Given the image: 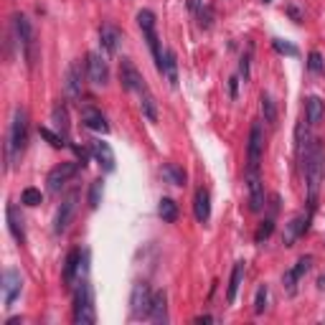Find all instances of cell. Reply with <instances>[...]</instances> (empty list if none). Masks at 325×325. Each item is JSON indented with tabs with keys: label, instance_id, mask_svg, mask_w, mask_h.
Returning <instances> with one entry per match:
<instances>
[{
	"label": "cell",
	"instance_id": "cell-1",
	"mask_svg": "<svg viewBox=\"0 0 325 325\" xmlns=\"http://www.w3.org/2000/svg\"><path fill=\"white\" fill-rule=\"evenodd\" d=\"M302 157V173H305V191H307V209L315 211L317 206V196L325 176V157H322V145L317 140H310Z\"/></svg>",
	"mask_w": 325,
	"mask_h": 325
},
{
	"label": "cell",
	"instance_id": "cell-2",
	"mask_svg": "<svg viewBox=\"0 0 325 325\" xmlns=\"http://www.w3.org/2000/svg\"><path fill=\"white\" fill-rule=\"evenodd\" d=\"M26 145H28V114H26L23 107H16L13 122H11V132H8V142H6L8 166H16V162L21 160Z\"/></svg>",
	"mask_w": 325,
	"mask_h": 325
},
{
	"label": "cell",
	"instance_id": "cell-3",
	"mask_svg": "<svg viewBox=\"0 0 325 325\" xmlns=\"http://www.w3.org/2000/svg\"><path fill=\"white\" fill-rule=\"evenodd\" d=\"M74 322L76 325H94L97 312H94V295L89 282H81L74 292Z\"/></svg>",
	"mask_w": 325,
	"mask_h": 325
},
{
	"label": "cell",
	"instance_id": "cell-4",
	"mask_svg": "<svg viewBox=\"0 0 325 325\" xmlns=\"http://www.w3.org/2000/svg\"><path fill=\"white\" fill-rule=\"evenodd\" d=\"M13 26H16L18 41H21V46H23L26 64L33 69V66L38 64V41H36V31H33L31 21H28L23 13H16V18H13Z\"/></svg>",
	"mask_w": 325,
	"mask_h": 325
},
{
	"label": "cell",
	"instance_id": "cell-5",
	"mask_svg": "<svg viewBox=\"0 0 325 325\" xmlns=\"http://www.w3.org/2000/svg\"><path fill=\"white\" fill-rule=\"evenodd\" d=\"M137 26H140V31H142L145 41H147V49H150V54L155 59L157 71L162 74V51H160V41H157V33H155V13L152 11H140L137 13Z\"/></svg>",
	"mask_w": 325,
	"mask_h": 325
},
{
	"label": "cell",
	"instance_id": "cell-6",
	"mask_svg": "<svg viewBox=\"0 0 325 325\" xmlns=\"http://www.w3.org/2000/svg\"><path fill=\"white\" fill-rule=\"evenodd\" d=\"M150 305H152V290L147 282H135L132 295H130V312L132 320H142L150 315Z\"/></svg>",
	"mask_w": 325,
	"mask_h": 325
},
{
	"label": "cell",
	"instance_id": "cell-7",
	"mask_svg": "<svg viewBox=\"0 0 325 325\" xmlns=\"http://www.w3.org/2000/svg\"><path fill=\"white\" fill-rule=\"evenodd\" d=\"M262 150H264V127L262 122H252L249 142H247V171H259Z\"/></svg>",
	"mask_w": 325,
	"mask_h": 325
},
{
	"label": "cell",
	"instance_id": "cell-8",
	"mask_svg": "<svg viewBox=\"0 0 325 325\" xmlns=\"http://www.w3.org/2000/svg\"><path fill=\"white\" fill-rule=\"evenodd\" d=\"M76 206H79V191H71L56 211V219H54V234H64L71 221H74V214H76Z\"/></svg>",
	"mask_w": 325,
	"mask_h": 325
},
{
	"label": "cell",
	"instance_id": "cell-9",
	"mask_svg": "<svg viewBox=\"0 0 325 325\" xmlns=\"http://www.w3.org/2000/svg\"><path fill=\"white\" fill-rule=\"evenodd\" d=\"M64 87H66V97L71 102L81 99V92H84V66H81V61H71L69 64Z\"/></svg>",
	"mask_w": 325,
	"mask_h": 325
},
{
	"label": "cell",
	"instance_id": "cell-10",
	"mask_svg": "<svg viewBox=\"0 0 325 325\" xmlns=\"http://www.w3.org/2000/svg\"><path fill=\"white\" fill-rule=\"evenodd\" d=\"M23 290V277L16 267H8L3 272V307H13V302L21 297Z\"/></svg>",
	"mask_w": 325,
	"mask_h": 325
},
{
	"label": "cell",
	"instance_id": "cell-11",
	"mask_svg": "<svg viewBox=\"0 0 325 325\" xmlns=\"http://www.w3.org/2000/svg\"><path fill=\"white\" fill-rule=\"evenodd\" d=\"M79 166H81V162H61V166L51 168V173H49V178H46L49 191H51V193H59V191L79 173Z\"/></svg>",
	"mask_w": 325,
	"mask_h": 325
},
{
	"label": "cell",
	"instance_id": "cell-12",
	"mask_svg": "<svg viewBox=\"0 0 325 325\" xmlns=\"http://www.w3.org/2000/svg\"><path fill=\"white\" fill-rule=\"evenodd\" d=\"M87 74H89V81L94 87H104L109 81V69H107V61H104L102 54L92 51L87 56Z\"/></svg>",
	"mask_w": 325,
	"mask_h": 325
},
{
	"label": "cell",
	"instance_id": "cell-13",
	"mask_svg": "<svg viewBox=\"0 0 325 325\" xmlns=\"http://www.w3.org/2000/svg\"><path fill=\"white\" fill-rule=\"evenodd\" d=\"M119 81H122V87H125L127 92H140L145 87L142 74L137 71V66L130 59H122L119 61Z\"/></svg>",
	"mask_w": 325,
	"mask_h": 325
},
{
	"label": "cell",
	"instance_id": "cell-14",
	"mask_svg": "<svg viewBox=\"0 0 325 325\" xmlns=\"http://www.w3.org/2000/svg\"><path fill=\"white\" fill-rule=\"evenodd\" d=\"M310 267H312V257H300L297 264H295L292 269L284 272L282 284H284V290H287V295H295V292H297V282L310 272Z\"/></svg>",
	"mask_w": 325,
	"mask_h": 325
},
{
	"label": "cell",
	"instance_id": "cell-15",
	"mask_svg": "<svg viewBox=\"0 0 325 325\" xmlns=\"http://www.w3.org/2000/svg\"><path fill=\"white\" fill-rule=\"evenodd\" d=\"M247 188H249V209L262 211L264 209V183L259 171H247Z\"/></svg>",
	"mask_w": 325,
	"mask_h": 325
},
{
	"label": "cell",
	"instance_id": "cell-16",
	"mask_svg": "<svg viewBox=\"0 0 325 325\" xmlns=\"http://www.w3.org/2000/svg\"><path fill=\"white\" fill-rule=\"evenodd\" d=\"M147 320H152L155 325H166L168 322V295H166V290L152 292V305H150Z\"/></svg>",
	"mask_w": 325,
	"mask_h": 325
},
{
	"label": "cell",
	"instance_id": "cell-17",
	"mask_svg": "<svg viewBox=\"0 0 325 325\" xmlns=\"http://www.w3.org/2000/svg\"><path fill=\"white\" fill-rule=\"evenodd\" d=\"M193 214H196L198 224H206L211 219V196H209L206 188L196 191V196H193Z\"/></svg>",
	"mask_w": 325,
	"mask_h": 325
},
{
	"label": "cell",
	"instance_id": "cell-18",
	"mask_svg": "<svg viewBox=\"0 0 325 325\" xmlns=\"http://www.w3.org/2000/svg\"><path fill=\"white\" fill-rule=\"evenodd\" d=\"M81 122L92 130V132H109V125H107V117L97 109V107H84L81 109Z\"/></svg>",
	"mask_w": 325,
	"mask_h": 325
},
{
	"label": "cell",
	"instance_id": "cell-19",
	"mask_svg": "<svg viewBox=\"0 0 325 325\" xmlns=\"http://www.w3.org/2000/svg\"><path fill=\"white\" fill-rule=\"evenodd\" d=\"M89 150H92L94 160L99 162V166H102L107 173H112V171H114V152H112V147H109L107 142H102V140H94Z\"/></svg>",
	"mask_w": 325,
	"mask_h": 325
},
{
	"label": "cell",
	"instance_id": "cell-20",
	"mask_svg": "<svg viewBox=\"0 0 325 325\" xmlns=\"http://www.w3.org/2000/svg\"><path fill=\"white\" fill-rule=\"evenodd\" d=\"M119 41H122V33L117 31V26L102 23V28H99V44H102V49H104L107 54H114V51H117Z\"/></svg>",
	"mask_w": 325,
	"mask_h": 325
},
{
	"label": "cell",
	"instance_id": "cell-21",
	"mask_svg": "<svg viewBox=\"0 0 325 325\" xmlns=\"http://www.w3.org/2000/svg\"><path fill=\"white\" fill-rule=\"evenodd\" d=\"M6 216H8V229H11L13 239H16L18 244H23V241H26V226H23V216H21V211L16 209V203H8Z\"/></svg>",
	"mask_w": 325,
	"mask_h": 325
},
{
	"label": "cell",
	"instance_id": "cell-22",
	"mask_svg": "<svg viewBox=\"0 0 325 325\" xmlns=\"http://www.w3.org/2000/svg\"><path fill=\"white\" fill-rule=\"evenodd\" d=\"M81 249H71L69 257H66V264H64V284L66 287H71L74 279H76V272L81 269Z\"/></svg>",
	"mask_w": 325,
	"mask_h": 325
},
{
	"label": "cell",
	"instance_id": "cell-23",
	"mask_svg": "<svg viewBox=\"0 0 325 325\" xmlns=\"http://www.w3.org/2000/svg\"><path fill=\"white\" fill-rule=\"evenodd\" d=\"M162 76L171 87H178V61H176V51H166L162 54Z\"/></svg>",
	"mask_w": 325,
	"mask_h": 325
},
{
	"label": "cell",
	"instance_id": "cell-24",
	"mask_svg": "<svg viewBox=\"0 0 325 325\" xmlns=\"http://www.w3.org/2000/svg\"><path fill=\"white\" fill-rule=\"evenodd\" d=\"M51 122H54L56 132L66 140L69 137V109H66V104H56L51 109Z\"/></svg>",
	"mask_w": 325,
	"mask_h": 325
},
{
	"label": "cell",
	"instance_id": "cell-25",
	"mask_svg": "<svg viewBox=\"0 0 325 325\" xmlns=\"http://www.w3.org/2000/svg\"><path fill=\"white\" fill-rule=\"evenodd\" d=\"M137 94H140V109H142V114H145L150 122H157V102H155L152 92L147 89V84H145Z\"/></svg>",
	"mask_w": 325,
	"mask_h": 325
},
{
	"label": "cell",
	"instance_id": "cell-26",
	"mask_svg": "<svg viewBox=\"0 0 325 325\" xmlns=\"http://www.w3.org/2000/svg\"><path fill=\"white\" fill-rule=\"evenodd\" d=\"M322 114H325V102L320 97H307V102H305V117H307L310 125H320Z\"/></svg>",
	"mask_w": 325,
	"mask_h": 325
},
{
	"label": "cell",
	"instance_id": "cell-27",
	"mask_svg": "<svg viewBox=\"0 0 325 325\" xmlns=\"http://www.w3.org/2000/svg\"><path fill=\"white\" fill-rule=\"evenodd\" d=\"M307 221H310V216H295L287 224V234H284V244H287V247H292V241L307 231Z\"/></svg>",
	"mask_w": 325,
	"mask_h": 325
},
{
	"label": "cell",
	"instance_id": "cell-28",
	"mask_svg": "<svg viewBox=\"0 0 325 325\" xmlns=\"http://www.w3.org/2000/svg\"><path fill=\"white\" fill-rule=\"evenodd\" d=\"M244 282V262H236L234 269H231V279H229V290H226V300L234 302L236 295H239V287Z\"/></svg>",
	"mask_w": 325,
	"mask_h": 325
},
{
	"label": "cell",
	"instance_id": "cell-29",
	"mask_svg": "<svg viewBox=\"0 0 325 325\" xmlns=\"http://www.w3.org/2000/svg\"><path fill=\"white\" fill-rule=\"evenodd\" d=\"M162 178L173 186H186V181H188L186 171L181 166H176V162H166V166H162Z\"/></svg>",
	"mask_w": 325,
	"mask_h": 325
},
{
	"label": "cell",
	"instance_id": "cell-30",
	"mask_svg": "<svg viewBox=\"0 0 325 325\" xmlns=\"http://www.w3.org/2000/svg\"><path fill=\"white\" fill-rule=\"evenodd\" d=\"M157 214H160V219L166 221V224H176L181 211H178V203L173 198H162L160 206H157Z\"/></svg>",
	"mask_w": 325,
	"mask_h": 325
},
{
	"label": "cell",
	"instance_id": "cell-31",
	"mask_svg": "<svg viewBox=\"0 0 325 325\" xmlns=\"http://www.w3.org/2000/svg\"><path fill=\"white\" fill-rule=\"evenodd\" d=\"M259 104H262V114H264V122H269V125H274L277 122V104L269 94H262L259 97Z\"/></svg>",
	"mask_w": 325,
	"mask_h": 325
},
{
	"label": "cell",
	"instance_id": "cell-32",
	"mask_svg": "<svg viewBox=\"0 0 325 325\" xmlns=\"http://www.w3.org/2000/svg\"><path fill=\"white\" fill-rule=\"evenodd\" d=\"M267 300H269V287L267 284H259L257 295H254V315H262L267 310Z\"/></svg>",
	"mask_w": 325,
	"mask_h": 325
},
{
	"label": "cell",
	"instance_id": "cell-33",
	"mask_svg": "<svg viewBox=\"0 0 325 325\" xmlns=\"http://www.w3.org/2000/svg\"><path fill=\"white\" fill-rule=\"evenodd\" d=\"M38 135L44 137V140H46L51 147H64V145H66V140H64L59 132H54L51 127H41V130H38Z\"/></svg>",
	"mask_w": 325,
	"mask_h": 325
},
{
	"label": "cell",
	"instance_id": "cell-34",
	"mask_svg": "<svg viewBox=\"0 0 325 325\" xmlns=\"http://www.w3.org/2000/svg\"><path fill=\"white\" fill-rule=\"evenodd\" d=\"M21 201L26 203V206H38V203L44 201V196H41L38 188H26V191L21 193Z\"/></svg>",
	"mask_w": 325,
	"mask_h": 325
},
{
	"label": "cell",
	"instance_id": "cell-35",
	"mask_svg": "<svg viewBox=\"0 0 325 325\" xmlns=\"http://www.w3.org/2000/svg\"><path fill=\"white\" fill-rule=\"evenodd\" d=\"M99 201H102V178H97V181L92 183V188H89V206L97 209Z\"/></svg>",
	"mask_w": 325,
	"mask_h": 325
},
{
	"label": "cell",
	"instance_id": "cell-36",
	"mask_svg": "<svg viewBox=\"0 0 325 325\" xmlns=\"http://www.w3.org/2000/svg\"><path fill=\"white\" fill-rule=\"evenodd\" d=\"M272 46H274V51H279V54H284V56H297V46L287 44V41L274 38V41H272Z\"/></svg>",
	"mask_w": 325,
	"mask_h": 325
},
{
	"label": "cell",
	"instance_id": "cell-37",
	"mask_svg": "<svg viewBox=\"0 0 325 325\" xmlns=\"http://www.w3.org/2000/svg\"><path fill=\"white\" fill-rule=\"evenodd\" d=\"M307 66H310V71H315V74H322V71H325V66H322V56H320L317 51H310V56H307Z\"/></svg>",
	"mask_w": 325,
	"mask_h": 325
},
{
	"label": "cell",
	"instance_id": "cell-38",
	"mask_svg": "<svg viewBox=\"0 0 325 325\" xmlns=\"http://www.w3.org/2000/svg\"><path fill=\"white\" fill-rule=\"evenodd\" d=\"M272 231H274V221L272 219H267V221H262V226L257 229V241H264V239H269L272 236Z\"/></svg>",
	"mask_w": 325,
	"mask_h": 325
},
{
	"label": "cell",
	"instance_id": "cell-39",
	"mask_svg": "<svg viewBox=\"0 0 325 325\" xmlns=\"http://www.w3.org/2000/svg\"><path fill=\"white\" fill-rule=\"evenodd\" d=\"M239 74L244 76V81H249V54H244L239 61Z\"/></svg>",
	"mask_w": 325,
	"mask_h": 325
},
{
	"label": "cell",
	"instance_id": "cell-40",
	"mask_svg": "<svg viewBox=\"0 0 325 325\" xmlns=\"http://www.w3.org/2000/svg\"><path fill=\"white\" fill-rule=\"evenodd\" d=\"M236 89H239V79L231 76V79H229V94H231L234 99H236Z\"/></svg>",
	"mask_w": 325,
	"mask_h": 325
},
{
	"label": "cell",
	"instance_id": "cell-41",
	"mask_svg": "<svg viewBox=\"0 0 325 325\" xmlns=\"http://www.w3.org/2000/svg\"><path fill=\"white\" fill-rule=\"evenodd\" d=\"M203 6H206V3H203V0H188V8H191L193 13H198Z\"/></svg>",
	"mask_w": 325,
	"mask_h": 325
},
{
	"label": "cell",
	"instance_id": "cell-42",
	"mask_svg": "<svg viewBox=\"0 0 325 325\" xmlns=\"http://www.w3.org/2000/svg\"><path fill=\"white\" fill-rule=\"evenodd\" d=\"M196 322H198V325H203V322H214V317H211V315H198Z\"/></svg>",
	"mask_w": 325,
	"mask_h": 325
},
{
	"label": "cell",
	"instance_id": "cell-43",
	"mask_svg": "<svg viewBox=\"0 0 325 325\" xmlns=\"http://www.w3.org/2000/svg\"><path fill=\"white\" fill-rule=\"evenodd\" d=\"M74 150H76V155L81 157V166H84V162H87V157H89V155H87V150H81V147H74Z\"/></svg>",
	"mask_w": 325,
	"mask_h": 325
},
{
	"label": "cell",
	"instance_id": "cell-44",
	"mask_svg": "<svg viewBox=\"0 0 325 325\" xmlns=\"http://www.w3.org/2000/svg\"><path fill=\"white\" fill-rule=\"evenodd\" d=\"M290 16H292L295 21H300V13H297V8H290Z\"/></svg>",
	"mask_w": 325,
	"mask_h": 325
},
{
	"label": "cell",
	"instance_id": "cell-45",
	"mask_svg": "<svg viewBox=\"0 0 325 325\" xmlns=\"http://www.w3.org/2000/svg\"><path fill=\"white\" fill-rule=\"evenodd\" d=\"M317 284H320V290H325V277H320V279H317Z\"/></svg>",
	"mask_w": 325,
	"mask_h": 325
}]
</instances>
